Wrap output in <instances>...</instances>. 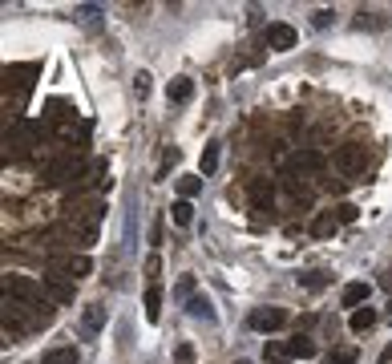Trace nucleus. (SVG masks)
Wrapping results in <instances>:
<instances>
[{"label": "nucleus", "mask_w": 392, "mask_h": 364, "mask_svg": "<svg viewBox=\"0 0 392 364\" xmlns=\"http://www.w3.org/2000/svg\"><path fill=\"white\" fill-rule=\"evenodd\" d=\"M332 162H336V170L340 174H348V178H356V174H364V146H340L336 154H332Z\"/></svg>", "instance_id": "nucleus-1"}, {"label": "nucleus", "mask_w": 392, "mask_h": 364, "mask_svg": "<svg viewBox=\"0 0 392 364\" xmlns=\"http://www.w3.org/2000/svg\"><path fill=\"white\" fill-rule=\"evenodd\" d=\"M251 328H255V332L287 328V312H283V308H259V312H251Z\"/></svg>", "instance_id": "nucleus-2"}, {"label": "nucleus", "mask_w": 392, "mask_h": 364, "mask_svg": "<svg viewBox=\"0 0 392 364\" xmlns=\"http://www.w3.org/2000/svg\"><path fill=\"white\" fill-rule=\"evenodd\" d=\"M295 41H299V33H295L292 25H283V20H275V25H267V45H271L275 53L295 49Z\"/></svg>", "instance_id": "nucleus-3"}, {"label": "nucleus", "mask_w": 392, "mask_h": 364, "mask_svg": "<svg viewBox=\"0 0 392 364\" xmlns=\"http://www.w3.org/2000/svg\"><path fill=\"white\" fill-rule=\"evenodd\" d=\"M4 287H8V296L20 299V304H33V299L41 296V287H37L29 275H4Z\"/></svg>", "instance_id": "nucleus-4"}, {"label": "nucleus", "mask_w": 392, "mask_h": 364, "mask_svg": "<svg viewBox=\"0 0 392 364\" xmlns=\"http://www.w3.org/2000/svg\"><path fill=\"white\" fill-rule=\"evenodd\" d=\"M29 308H33V304L4 299V332H25V324H29Z\"/></svg>", "instance_id": "nucleus-5"}, {"label": "nucleus", "mask_w": 392, "mask_h": 364, "mask_svg": "<svg viewBox=\"0 0 392 364\" xmlns=\"http://www.w3.org/2000/svg\"><path fill=\"white\" fill-rule=\"evenodd\" d=\"M45 287H49V296L57 299V304H73V299H77V283L65 280V275H57V271L45 275Z\"/></svg>", "instance_id": "nucleus-6"}, {"label": "nucleus", "mask_w": 392, "mask_h": 364, "mask_svg": "<svg viewBox=\"0 0 392 364\" xmlns=\"http://www.w3.org/2000/svg\"><path fill=\"white\" fill-rule=\"evenodd\" d=\"M73 170H77V154H65V158H53V162H49L45 178H49L53 186H61V182H65L69 174H73Z\"/></svg>", "instance_id": "nucleus-7"}, {"label": "nucleus", "mask_w": 392, "mask_h": 364, "mask_svg": "<svg viewBox=\"0 0 392 364\" xmlns=\"http://www.w3.org/2000/svg\"><path fill=\"white\" fill-rule=\"evenodd\" d=\"M368 296H372L368 283H348V287L340 292V304L344 308H360V304H368Z\"/></svg>", "instance_id": "nucleus-8"}, {"label": "nucleus", "mask_w": 392, "mask_h": 364, "mask_svg": "<svg viewBox=\"0 0 392 364\" xmlns=\"http://www.w3.org/2000/svg\"><path fill=\"white\" fill-rule=\"evenodd\" d=\"M166 98L174 101V105H186V101L195 98V82H190V77H174L170 89H166Z\"/></svg>", "instance_id": "nucleus-9"}, {"label": "nucleus", "mask_w": 392, "mask_h": 364, "mask_svg": "<svg viewBox=\"0 0 392 364\" xmlns=\"http://www.w3.org/2000/svg\"><path fill=\"white\" fill-rule=\"evenodd\" d=\"M53 267H61V271H69V275L77 280V275H89V271H93V259H89V255H69V259H61V264H53Z\"/></svg>", "instance_id": "nucleus-10"}, {"label": "nucleus", "mask_w": 392, "mask_h": 364, "mask_svg": "<svg viewBox=\"0 0 392 364\" xmlns=\"http://www.w3.org/2000/svg\"><path fill=\"white\" fill-rule=\"evenodd\" d=\"M295 170H299V174H315V170H320V166H324V158H320V154H315V150H299V154H295Z\"/></svg>", "instance_id": "nucleus-11"}, {"label": "nucleus", "mask_w": 392, "mask_h": 364, "mask_svg": "<svg viewBox=\"0 0 392 364\" xmlns=\"http://www.w3.org/2000/svg\"><path fill=\"white\" fill-rule=\"evenodd\" d=\"M283 352H287V356H295V360H311V356H315V344H311V340H303V336H295V340H287V344H283Z\"/></svg>", "instance_id": "nucleus-12"}, {"label": "nucleus", "mask_w": 392, "mask_h": 364, "mask_svg": "<svg viewBox=\"0 0 392 364\" xmlns=\"http://www.w3.org/2000/svg\"><path fill=\"white\" fill-rule=\"evenodd\" d=\"M336 231H340V219L336 215H320L315 223H311V235H315V239H332Z\"/></svg>", "instance_id": "nucleus-13"}, {"label": "nucleus", "mask_w": 392, "mask_h": 364, "mask_svg": "<svg viewBox=\"0 0 392 364\" xmlns=\"http://www.w3.org/2000/svg\"><path fill=\"white\" fill-rule=\"evenodd\" d=\"M372 324H376V312H372V308H356V312H352V320H348V328L356 332V336H360V332H368Z\"/></svg>", "instance_id": "nucleus-14"}, {"label": "nucleus", "mask_w": 392, "mask_h": 364, "mask_svg": "<svg viewBox=\"0 0 392 364\" xmlns=\"http://www.w3.org/2000/svg\"><path fill=\"white\" fill-rule=\"evenodd\" d=\"M170 219H174V227H190V223H195V207H190L186 199H178L174 207H170Z\"/></svg>", "instance_id": "nucleus-15"}, {"label": "nucleus", "mask_w": 392, "mask_h": 364, "mask_svg": "<svg viewBox=\"0 0 392 364\" xmlns=\"http://www.w3.org/2000/svg\"><path fill=\"white\" fill-rule=\"evenodd\" d=\"M77 360H81L77 348H53V352H45V360L41 364H77Z\"/></svg>", "instance_id": "nucleus-16"}, {"label": "nucleus", "mask_w": 392, "mask_h": 364, "mask_svg": "<svg viewBox=\"0 0 392 364\" xmlns=\"http://www.w3.org/2000/svg\"><path fill=\"white\" fill-rule=\"evenodd\" d=\"M251 202H255V207H271V182H263V178H255L251 182Z\"/></svg>", "instance_id": "nucleus-17"}, {"label": "nucleus", "mask_w": 392, "mask_h": 364, "mask_svg": "<svg viewBox=\"0 0 392 364\" xmlns=\"http://www.w3.org/2000/svg\"><path fill=\"white\" fill-rule=\"evenodd\" d=\"M158 316H162V287L154 283L146 292V320H158Z\"/></svg>", "instance_id": "nucleus-18"}, {"label": "nucleus", "mask_w": 392, "mask_h": 364, "mask_svg": "<svg viewBox=\"0 0 392 364\" xmlns=\"http://www.w3.org/2000/svg\"><path fill=\"white\" fill-rule=\"evenodd\" d=\"M105 328V308L93 304V308H85V332H101Z\"/></svg>", "instance_id": "nucleus-19"}, {"label": "nucleus", "mask_w": 392, "mask_h": 364, "mask_svg": "<svg viewBox=\"0 0 392 364\" xmlns=\"http://www.w3.org/2000/svg\"><path fill=\"white\" fill-rule=\"evenodd\" d=\"M186 312L198 316V320H214V308H211V299L207 296H195L190 304H186Z\"/></svg>", "instance_id": "nucleus-20"}, {"label": "nucleus", "mask_w": 392, "mask_h": 364, "mask_svg": "<svg viewBox=\"0 0 392 364\" xmlns=\"http://www.w3.org/2000/svg\"><path fill=\"white\" fill-rule=\"evenodd\" d=\"M198 190H202V178H195V174H186V178H178V195H182L186 202L195 199Z\"/></svg>", "instance_id": "nucleus-21"}, {"label": "nucleus", "mask_w": 392, "mask_h": 364, "mask_svg": "<svg viewBox=\"0 0 392 364\" xmlns=\"http://www.w3.org/2000/svg\"><path fill=\"white\" fill-rule=\"evenodd\" d=\"M214 170H218V142L202 150V174H214Z\"/></svg>", "instance_id": "nucleus-22"}, {"label": "nucleus", "mask_w": 392, "mask_h": 364, "mask_svg": "<svg viewBox=\"0 0 392 364\" xmlns=\"http://www.w3.org/2000/svg\"><path fill=\"white\" fill-rule=\"evenodd\" d=\"M299 283H303V287H311V292H320V287L327 283V275H324V271H308V275H299Z\"/></svg>", "instance_id": "nucleus-23"}, {"label": "nucleus", "mask_w": 392, "mask_h": 364, "mask_svg": "<svg viewBox=\"0 0 392 364\" xmlns=\"http://www.w3.org/2000/svg\"><path fill=\"white\" fill-rule=\"evenodd\" d=\"M174 292H178V299H186V304H190V299H195V275H182Z\"/></svg>", "instance_id": "nucleus-24"}, {"label": "nucleus", "mask_w": 392, "mask_h": 364, "mask_svg": "<svg viewBox=\"0 0 392 364\" xmlns=\"http://www.w3.org/2000/svg\"><path fill=\"white\" fill-rule=\"evenodd\" d=\"M150 82H154V77H150L146 69H142V73L133 77V93H138V98H146V93H150Z\"/></svg>", "instance_id": "nucleus-25"}, {"label": "nucleus", "mask_w": 392, "mask_h": 364, "mask_svg": "<svg viewBox=\"0 0 392 364\" xmlns=\"http://www.w3.org/2000/svg\"><path fill=\"white\" fill-rule=\"evenodd\" d=\"M356 207H352V202H340V207H336V219H340V223H356Z\"/></svg>", "instance_id": "nucleus-26"}, {"label": "nucleus", "mask_w": 392, "mask_h": 364, "mask_svg": "<svg viewBox=\"0 0 392 364\" xmlns=\"http://www.w3.org/2000/svg\"><path fill=\"white\" fill-rule=\"evenodd\" d=\"M73 17H77V20H98V17H101V8H98V4H81V8H77Z\"/></svg>", "instance_id": "nucleus-27"}, {"label": "nucleus", "mask_w": 392, "mask_h": 364, "mask_svg": "<svg viewBox=\"0 0 392 364\" xmlns=\"http://www.w3.org/2000/svg\"><path fill=\"white\" fill-rule=\"evenodd\" d=\"M332 17H336V13H332V8H320V13H315V17H311V25H315V29H327V25H332Z\"/></svg>", "instance_id": "nucleus-28"}, {"label": "nucleus", "mask_w": 392, "mask_h": 364, "mask_svg": "<svg viewBox=\"0 0 392 364\" xmlns=\"http://www.w3.org/2000/svg\"><path fill=\"white\" fill-rule=\"evenodd\" d=\"M332 364H356V348H340V352L332 356Z\"/></svg>", "instance_id": "nucleus-29"}, {"label": "nucleus", "mask_w": 392, "mask_h": 364, "mask_svg": "<svg viewBox=\"0 0 392 364\" xmlns=\"http://www.w3.org/2000/svg\"><path fill=\"white\" fill-rule=\"evenodd\" d=\"M174 360H178V364H195V348H190V344H178Z\"/></svg>", "instance_id": "nucleus-30"}, {"label": "nucleus", "mask_w": 392, "mask_h": 364, "mask_svg": "<svg viewBox=\"0 0 392 364\" xmlns=\"http://www.w3.org/2000/svg\"><path fill=\"white\" fill-rule=\"evenodd\" d=\"M77 239H81V243H93V239H98V227H77Z\"/></svg>", "instance_id": "nucleus-31"}, {"label": "nucleus", "mask_w": 392, "mask_h": 364, "mask_svg": "<svg viewBox=\"0 0 392 364\" xmlns=\"http://www.w3.org/2000/svg\"><path fill=\"white\" fill-rule=\"evenodd\" d=\"M158 271H162V259H158V255H150V259H146V275H158Z\"/></svg>", "instance_id": "nucleus-32"}, {"label": "nucleus", "mask_w": 392, "mask_h": 364, "mask_svg": "<svg viewBox=\"0 0 392 364\" xmlns=\"http://www.w3.org/2000/svg\"><path fill=\"white\" fill-rule=\"evenodd\" d=\"M388 360H392V344L384 348V352H380V364H388Z\"/></svg>", "instance_id": "nucleus-33"}, {"label": "nucleus", "mask_w": 392, "mask_h": 364, "mask_svg": "<svg viewBox=\"0 0 392 364\" xmlns=\"http://www.w3.org/2000/svg\"><path fill=\"white\" fill-rule=\"evenodd\" d=\"M380 283H384V287H388V292H392V267H388V271H384V280H380Z\"/></svg>", "instance_id": "nucleus-34"}, {"label": "nucleus", "mask_w": 392, "mask_h": 364, "mask_svg": "<svg viewBox=\"0 0 392 364\" xmlns=\"http://www.w3.org/2000/svg\"><path fill=\"white\" fill-rule=\"evenodd\" d=\"M235 364H251V360H235Z\"/></svg>", "instance_id": "nucleus-35"}, {"label": "nucleus", "mask_w": 392, "mask_h": 364, "mask_svg": "<svg viewBox=\"0 0 392 364\" xmlns=\"http://www.w3.org/2000/svg\"><path fill=\"white\" fill-rule=\"evenodd\" d=\"M388 316H392V304H388Z\"/></svg>", "instance_id": "nucleus-36"}]
</instances>
